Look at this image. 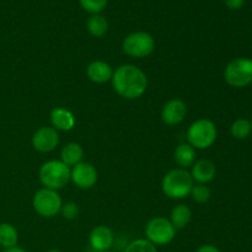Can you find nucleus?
Returning <instances> with one entry per match:
<instances>
[{"label":"nucleus","instance_id":"7c9ffc66","mask_svg":"<svg viewBox=\"0 0 252 252\" xmlns=\"http://www.w3.org/2000/svg\"><path fill=\"white\" fill-rule=\"evenodd\" d=\"M105 252H108V251H105Z\"/></svg>","mask_w":252,"mask_h":252},{"label":"nucleus","instance_id":"f8f14e48","mask_svg":"<svg viewBox=\"0 0 252 252\" xmlns=\"http://www.w3.org/2000/svg\"><path fill=\"white\" fill-rule=\"evenodd\" d=\"M113 233L110 228L105 225H98L90 233V245L94 250L105 252L112 246Z\"/></svg>","mask_w":252,"mask_h":252},{"label":"nucleus","instance_id":"f257e3e1","mask_svg":"<svg viewBox=\"0 0 252 252\" xmlns=\"http://www.w3.org/2000/svg\"><path fill=\"white\" fill-rule=\"evenodd\" d=\"M111 80L116 93L128 100L139 98L148 86V79L144 71L130 64H125L116 69Z\"/></svg>","mask_w":252,"mask_h":252},{"label":"nucleus","instance_id":"c85d7f7f","mask_svg":"<svg viewBox=\"0 0 252 252\" xmlns=\"http://www.w3.org/2000/svg\"><path fill=\"white\" fill-rule=\"evenodd\" d=\"M48 252H62V251H59V250H51V251H48Z\"/></svg>","mask_w":252,"mask_h":252},{"label":"nucleus","instance_id":"a211bd4d","mask_svg":"<svg viewBox=\"0 0 252 252\" xmlns=\"http://www.w3.org/2000/svg\"><path fill=\"white\" fill-rule=\"evenodd\" d=\"M175 161L182 167L191 166L196 159V150L189 144H180L175 150Z\"/></svg>","mask_w":252,"mask_h":252},{"label":"nucleus","instance_id":"9d476101","mask_svg":"<svg viewBox=\"0 0 252 252\" xmlns=\"http://www.w3.org/2000/svg\"><path fill=\"white\" fill-rule=\"evenodd\" d=\"M59 134L53 127H42L32 137V145L37 152L48 153L57 148Z\"/></svg>","mask_w":252,"mask_h":252},{"label":"nucleus","instance_id":"0eeeda50","mask_svg":"<svg viewBox=\"0 0 252 252\" xmlns=\"http://www.w3.org/2000/svg\"><path fill=\"white\" fill-rule=\"evenodd\" d=\"M32 204H33L34 211L44 218H52V217L57 216L63 206L58 192L49 189H39L34 194Z\"/></svg>","mask_w":252,"mask_h":252},{"label":"nucleus","instance_id":"5701e85b","mask_svg":"<svg viewBox=\"0 0 252 252\" xmlns=\"http://www.w3.org/2000/svg\"><path fill=\"white\" fill-rule=\"evenodd\" d=\"M189 194H191L192 198H193L197 203H206V202L211 198L212 192L211 189H209V187L199 184L192 187V191Z\"/></svg>","mask_w":252,"mask_h":252},{"label":"nucleus","instance_id":"ddd939ff","mask_svg":"<svg viewBox=\"0 0 252 252\" xmlns=\"http://www.w3.org/2000/svg\"><path fill=\"white\" fill-rule=\"evenodd\" d=\"M86 74H88V78L93 83L103 84L112 79L113 71L110 64H107L106 62L95 61L89 64L88 69H86Z\"/></svg>","mask_w":252,"mask_h":252},{"label":"nucleus","instance_id":"a878e982","mask_svg":"<svg viewBox=\"0 0 252 252\" xmlns=\"http://www.w3.org/2000/svg\"><path fill=\"white\" fill-rule=\"evenodd\" d=\"M245 0H225V5L230 10H239L244 6Z\"/></svg>","mask_w":252,"mask_h":252},{"label":"nucleus","instance_id":"f03ea898","mask_svg":"<svg viewBox=\"0 0 252 252\" xmlns=\"http://www.w3.org/2000/svg\"><path fill=\"white\" fill-rule=\"evenodd\" d=\"M191 174L184 169L171 170L162 180V191L169 198L180 199L189 196L193 187Z\"/></svg>","mask_w":252,"mask_h":252},{"label":"nucleus","instance_id":"aec40b11","mask_svg":"<svg viewBox=\"0 0 252 252\" xmlns=\"http://www.w3.org/2000/svg\"><path fill=\"white\" fill-rule=\"evenodd\" d=\"M88 31L95 37H102L108 31V22L105 16L100 14L91 15L88 20Z\"/></svg>","mask_w":252,"mask_h":252},{"label":"nucleus","instance_id":"9b49d317","mask_svg":"<svg viewBox=\"0 0 252 252\" xmlns=\"http://www.w3.org/2000/svg\"><path fill=\"white\" fill-rule=\"evenodd\" d=\"M187 113L186 103L179 98L170 100L169 102L165 103L161 111V120L162 122L169 126H175L181 123L185 120Z\"/></svg>","mask_w":252,"mask_h":252},{"label":"nucleus","instance_id":"dca6fc26","mask_svg":"<svg viewBox=\"0 0 252 252\" xmlns=\"http://www.w3.org/2000/svg\"><path fill=\"white\" fill-rule=\"evenodd\" d=\"M83 155V148H81L78 143H69V144H66L65 147L62 149L61 161L64 162L66 166H75L76 164L81 162Z\"/></svg>","mask_w":252,"mask_h":252},{"label":"nucleus","instance_id":"f3484780","mask_svg":"<svg viewBox=\"0 0 252 252\" xmlns=\"http://www.w3.org/2000/svg\"><path fill=\"white\" fill-rule=\"evenodd\" d=\"M191 220V209L185 204H179L171 211L170 221L175 229H182Z\"/></svg>","mask_w":252,"mask_h":252},{"label":"nucleus","instance_id":"412c9836","mask_svg":"<svg viewBox=\"0 0 252 252\" xmlns=\"http://www.w3.org/2000/svg\"><path fill=\"white\" fill-rule=\"evenodd\" d=\"M230 132H231V135H233L235 139H239V140L246 139L252 132L250 121L245 120V118H239V120H236L235 122L231 125Z\"/></svg>","mask_w":252,"mask_h":252},{"label":"nucleus","instance_id":"393cba45","mask_svg":"<svg viewBox=\"0 0 252 252\" xmlns=\"http://www.w3.org/2000/svg\"><path fill=\"white\" fill-rule=\"evenodd\" d=\"M61 212L64 218L68 219V220H73V219H75L78 217L79 208L75 203L70 202V203L63 204L61 208Z\"/></svg>","mask_w":252,"mask_h":252},{"label":"nucleus","instance_id":"423d86ee","mask_svg":"<svg viewBox=\"0 0 252 252\" xmlns=\"http://www.w3.org/2000/svg\"><path fill=\"white\" fill-rule=\"evenodd\" d=\"M155 41L148 32H134L128 34L123 41V51L134 58H144L153 53Z\"/></svg>","mask_w":252,"mask_h":252},{"label":"nucleus","instance_id":"39448f33","mask_svg":"<svg viewBox=\"0 0 252 252\" xmlns=\"http://www.w3.org/2000/svg\"><path fill=\"white\" fill-rule=\"evenodd\" d=\"M224 79L234 88H245L252 83V59L236 58L231 61L224 70Z\"/></svg>","mask_w":252,"mask_h":252},{"label":"nucleus","instance_id":"6ab92c4d","mask_svg":"<svg viewBox=\"0 0 252 252\" xmlns=\"http://www.w3.org/2000/svg\"><path fill=\"white\" fill-rule=\"evenodd\" d=\"M19 240V234L15 226L9 223L0 224V246L4 249L15 248Z\"/></svg>","mask_w":252,"mask_h":252},{"label":"nucleus","instance_id":"6e6552de","mask_svg":"<svg viewBox=\"0 0 252 252\" xmlns=\"http://www.w3.org/2000/svg\"><path fill=\"white\" fill-rule=\"evenodd\" d=\"M176 229L166 218L158 217L152 219L145 226V235L154 245H166L175 238Z\"/></svg>","mask_w":252,"mask_h":252},{"label":"nucleus","instance_id":"4468645a","mask_svg":"<svg viewBox=\"0 0 252 252\" xmlns=\"http://www.w3.org/2000/svg\"><path fill=\"white\" fill-rule=\"evenodd\" d=\"M51 123L56 130H70L75 126V117L66 108L56 107L51 112Z\"/></svg>","mask_w":252,"mask_h":252},{"label":"nucleus","instance_id":"b1692460","mask_svg":"<svg viewBox=\"0 0 252 252\" xmlns=\"http://www.w3.org/2000/svg\"><path fill=\"white\" fill-rule=\"evenodd\" d=\"M108 0H80V5L90 14H100L107 5Z\"/></svg>","mask_w":252,"mask_h":252},{"label":"nucleus","instance_id":"20e7f679","mask_svg":"<svg viewBox=\"0 0 252 252\" xmlns=\"http://www.w3.org/2000/svg\"><path fill=\"white\" fill-rule=\"evenodd\" d=\"M217 139V127L211 120H198L189 126L187 130V140L191 147L197 149H207L212 147Z\"/></svg>","mask_w":252,"mask_h":252},{"label":"nucleus","instance_id":"c756f323","mask_svg":"<svg viewBox=\"0 0 252 252\" xmlns=\"http://www.w3.org/2000/svg\"><path fill=\"white\" fill-rule=\"evenodd\" d=\"M250 123H251V127H252V118H251V121H250Z\"/></svg>","mask_w":252,"mask_h":252},{"label":"nucleus","instance_id":"2eb2a0df","mask_svg":"<svg viewBox=\"0 0 252 252\" xmlns=\"http://www.w3.org/2000/svg\"><path fill=\"white\" fill-rule=\"evenodd\" d=\"M216 165L211 161V160L202 159L199 161H197L194 164V166L192 167L191 176L192 179L196 180L199 184L204 185L211 182L212 180L216 177Z\"/></svg>","mask_w":252,"mask_h":252},{"label":"nucleus","instance_id":"bb28decb","mask_svg":"<svg viewBox=\"0 0 252 252\" xmlns=\"http://www.w3.org/2000/svg\"><path fill=\"white\" fill-rule=\"evenodd\" d=\"M197 252H221V251L213 245H202L201 248H198Z\"/></svg>","mask_w":252,"mask_h":252},{"label":"nucleus","instance_id":"4be33fe9","mask_svg":"<svg viewBox=\"0 0 252 252\" xmlns=\"http://www.w3.org/2000/svg\"><path fill=\"white\" fill-rule=\"evenodd\" d=\"M125 252H158L154 244L150 243L145 239H138V240L132 241L129 245L126 248Z\"/></svg>","mask_w":252,"mask_h":252},{"label":"nucleus","instance_id":"1a4fd4ad","mask_svg":"<svg viewBox=\"0 0 252 252\" xmlns=\"http://www.w3.org/2000/svg\"><path fill=\"white\" fill-rule=\"evenodd\" d=\"M70 180L79 189H91L97 181V171L89 162H79L70 171Z\"/></svg>","mask_w":252,"mask_h":252},{"label":"nucleus","instance_id":"cd10ccee","mask_svg":"<svg viewBox=\"0 0 252 252\" xmlns=\"http://www.w3.org/2000/svg\"><path fill=\"white\" fill-rule=\"evenodd\" d=\"M2 252H26L24 250V249L21 248H17V246H15V248H10V249H5Z\"/></svg>","mask_w":252,"mask_h":252},{"label":"nucleus","instance_id":"7ed1b4c3","mask_svg":"<svg viewBox=\"0 0 252 252\" xmlns=\"http://www.w3.org/2000/svg\"><path fill=\"white\" fill-rule=\"evenodd\" d=\"M69 180H70V169L59 160L44 162L39 169V181L46 189L58 191L66 186Z\"/></svg>","mask_w":252,"mask_h":252}]
</instances>
